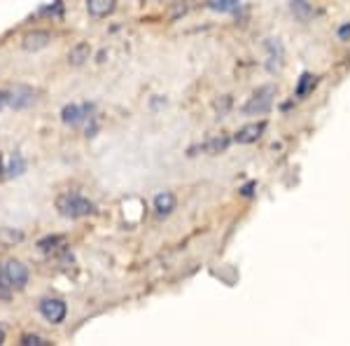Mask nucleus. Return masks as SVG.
I'll list each match as a JSON object with an SVG mask.
<instances>
[{"mask_svg": "<svg viewBox=\"0 0 350 346\" xmlns=\"http://www.w3.org/2000/svg\"><path fill=\"white\" fill-rule=\"evenodd\" d=\"M56 208H59L61 215L66 218H84L94 211V203L87 199V197L77 195V192H66L56 199Z\"/></svg>", "mask_w": 350, "mask_h": 346, "instance_id": "nucleus-1", "label": "nucleus"}, {"mask_svg": "<svg viewBox=\"0 0 350 346\" xmlns=\"http://www.w3.org/2000/svg\"><path fill=\"white\" fill-rule=\"evenodd\" d=\"M273 96H275V87L273 84H262L259 89L252 92L250 99L243 106V112L245 115H267L273 106Z\"/></svg>", "mask_w": 350, "mask_h": 346, "instance_id": "nucleus-2", "label": "nucleus"}, {"mask_svg": "<svg viewBox=\"0 0 350 346\" xmlns=\"http://www.w3.org/2000/svg\"><path fill=\"white\" fill-rule=\"evenodd\" d=\"M28 281V269L19 260H10L3 264V274H0V286L3 288H24Z\"/></svg>", "mask_w": 350, "mask_h": 346, "instance_id": "nucleus-3", "label": "nucleus"}, {"mask_svg": "<svg viewBox=\"0 0 350 346\" xmlns=\"http://www.w3.org/2000/svg\"><path fill=\"white\" fill-rule=\"evenodd\" d=\"M36 99H38V92L33 87H28V84H14V87L10 89V108H14V110L33 106Z\"/></svg>", "mask_w": 350, "mask_h": 346, "instance_id": "nucleus-4", "label": "nucleus"}, {"mask_svg": "<svg viewBox=\"0 0 350 346\" xmlns=\"http://www.w3.org/2000/svg\"><path fill=\"white\" fill-rule=\"evenodd\" d=\"M66 302L64 299H59V297H44L42 302H40V314L47 319L49 323H61L66 319Z\"/></svg>", "mask_w": 350, "mask_h": 346, "instance_id": "nucleus-5", "label": "nucleus"}, {"mask_svg": "<svg viewBox=\"0 0 350 346\" xmlns=\"http://www.w3.org/2000/svg\"><path fill=\"white\" fill-rule=\"evenodd\" d=\"M92 112H94V106H89V103H84V106L70 103L61 110V120L66 124H70V127H75V124H82L87 117H92Z\"/></svg>", "mask_w": 350, "mask_h": 346, "instance_id": "nucleus-6", "label": "nucleus"}, {"mask_svg": "<svg viewBox=\"0 0 350 346\" xmlns=\"http://www.w3.org/2000/svg\"><path fill=\"white\" fill-rule=\"evenodd\" d=\"M267 132V122H252V124H245V127H241L239 132H236L234 140L236 143H255V140L262 138V134Z\"/></svg>", "mask_w": 350, "mask_h": 346, "instance_id": "nucleus-7", "label": "nucleus"}, {"mask_svg": "<svg viewBox=\"0 0 350 346\" xmlns=\"http://www.w3.org/2000/svg\"><path fill=\"white\" fill-rule=\"evenodd\" d=\"M49 40H52V33L44 31V28H36V31L26 33L24 36V49H28V52H38V49L47 47Z\"/></svg>", "mask_w": 350, "mask_h": 346, "instance_id": "nucleus-8", "label": "nucleus"}, {"mask_svg": "<svg viewBox=\"0 0 350 346\" xmlns=\"http://www.w3.org/2000/svg\"><path fill=\"white\" fill-rule=\"evenodd\" d=\"M229 136H215V138H211L208 143H203L199 147H191V152L194 150H203V152H208V155H219V152H224L229 147Z\"/></svg>", "mask_w": 350, "mask_h": 346, "instance_id": "nucleus-9", "label": "nucleus"}, {"mask_svg": "<svg viewBox=\"0 0 350 346\" xmlns=\"http://www.w3.org/2000/svg\"><path fill=\"white\" fill-rule=\"evenodd\" d=\"M173 208H175V195H173V192H161V195L154 197V211L159 215L173 213Z\"/></svg>", "mask_w": 350, "mask_h": 346, "instance_id": "nucleus-10", "label": "nucleus"}, {"mask_svg": "<svg viewBox=\"0 0 350 346\" xmlns=\"http://www.w3.org/2000/svg\"><path fill=\"white\" fill-rule=\"evenodd\" d=\"M315 84H318V77H315L313 73H308V71L301 73V77H299V82H297V96L299 99H306L315 89Z\"/></svg>", "mask_w": 350, "mask_h": 346, "instance_id": "nucleus-11", "label": "nucleus"}, {"mask_svg": "<svg viewBox=\"0 0 350 346\" xmlns=\"http://www.w3.org/2000/svg\"><path fill=\"white\" fill-rule=\"evenodd\" d=\"M89 54H92V47H89L87 42H77L75 47L68 52V61H70L72 66H82L84 61L89 59Z\"/></svg>", "mask_w": 350, "mask_h": 346, "instance_id": "nucleus-12", "label": "nucleus"}, {"mask_svg": "<svg viewBox=\"0 0 350 346\" xmlns=\"http://www.w3.org/2000/svg\"><path fill=\"white\" fill-rule=\"evenodd\" d=\"M87 10L92 16H108L112 10H115V3H112V0H89Z\"/></svg>", "mask_w": 350, "mask_h": 346, "instance_id": "nucleus-13", "label": "nucleus"}, {"mask_svg": "<svg viewBox=\"0 0 350 346\" xmlns=\"http://www.w3.org/2000/svg\"><path fill=\"white\" fill-rule=\"evenodd\" d=\"M267 47H269V52H271L269 71H275V68L283 66V45H280L278 40H273V38H269Z\"/></svg>", "mask_w": 350, "mask_h": 346, "instance_id": "nucleus-14", "label": "nucleus"}, {"mask_svg": "<svg viewBox=\"0 0 350 346\" xmlns=\"http://www.w3.org/2000/svg\"><path fill=\"white\" fill-rule=\"evenodd\" d=\"M5 175L8 178H14V175H21L26 171V162H24V157L21 155H12V160H10V164H8V169H5Z\"/></svg>", "mask_w": 350, "mask_h": 346, "instance_id": "nucleus-15", "label": "nucleus"}, {"mask_svg": "<svg viewBox=\"0 0 350 346\" xmlns=\"http://www.w3.org/2000/svg\"><path fill=\"white\" fill-rule=\"evenodd\" d=\"M208 8L217 10V12H234V10H239V0H211Z\"/></svg>", "mask_w": 350, "mask_h": 346, "instance_id": "nucleus-16", "label": "nucleus"}, {"mask_svg": "<svg viewBox=\"0 0 350 346\" xmlns=\"http://www.w3.org/2000/svg\"><path fill=\"white\" fill-rule=\"evenodd\" d=\"M290 8L299 19H308V16H313V12H315V10L310 8L308 3H304V0H295V3H290Z\"/></svg>", "mask_w": 350, "mask_h": 346, "instance_id": "nucleus-17", "label": "nucleus"}, {"mask_svg": "<svg viewBox=\"0 0 350 346\" xmlns=\"http://www.w3.org/2000/svg\"><path fill=\"white\" fill-rule=\"evenodd\" d=\"M66 243L64 236H44V239L38 241V246L42 248V251H56V248H61Z\"/></svg>", "mask_w": 350, "mask_h": 346, "instance_id": "nucleus-18", "label": "nucleus"}, {"mask_svg": "<svg viewBox=\"0 0 350 346\" xmlns=\"http://www.w3.org/2000/svg\"><path fill=\"white\" fill-rule=\"evenodd\" d=\"M24 239V234L21 232H14V230H0V241L8 243V246H12V243L21 241Z\"/></svg>", "mask_w": 350, "mask_h": 346, "instance_id": "nucleus-19", "label": "nucleus"}, {"mask_svg": "<svg viewBox=\"0 0 350 346\" xmlns=\"http://www.w3.org/2000/svg\"><path fill=\"white\" fill-rule=\"evenodd\" d=\"M42 12H47V14H61V12H64V3L47 5V8H42Z\"/></svg>", "mask_w": 350, "mask_h": 346, "instance_id": "nucleus-20", "label": "nucleus"}, {"mask_svg": "<svg viewBox=\"0 0 350 346\" xmlns=\"http://www.w3.org/2000/svg\"><path fill=\"white\" fill-rule=\"evenodd\" d=\"M10 108V89H0V110Z\"/></svg>", "mask_w": 350, "mask_h": 346, "instance_id": "nucleus-21", "label": "nucleus"}, {"mask_svg": "<svg viewBox=\"0 0 350 346\" xmlns=\"http://www.w3.org/2000/svg\"><path fill=\"white\" fill-rule=\"evenodd\" d=\"M338 36H341L343 40H350V24H346V26L338 28Z\"/></svg>", "mask_w": 350, "mask_h": 346, "instance_id": "nucleus-22", "label": "nucleus"}, {"mask_svg": "<svg viewBox=\"0 0 350 346\" xmlns=\"http://www.w3.org/2000/svg\"><path fill=\"white\" fill-rule=\"evenodd\" d=\"M250 192H252V183H250V185H245V187H243V195H250Z\"/></svg>", "mask_w": 350, "mask_h": 346, "instance_id": "nucleus-23", "label": "nucleus"}, {"mask_svg": "<svg viewBox=\"0 0 350 346\" xmlns=\"http://www.w3.org/2000/svg\"><path fill=\"white\" fill-rule=\"evenodd\" d=\"M3 342H5V330L0 328V346H3Z\"/></svg>", "mask_w": 350, "mask_h": 346, "instance_id": "nucleus-24", "label": "nucleus"}, {"mask_svg": "<svg viewBox=\"0 0 350 346\" xmlns=\"http://www.w3.org/2000/svg\"><path fill=\"white\" fill-rule=\"evenodd\" d=\"M0 274H3V264H0Z\"/></svg>", "mask_w": 350, "mask_h": 346, "instance_id": "nucleus-25", "label": "nucleus"}]
</instances>
